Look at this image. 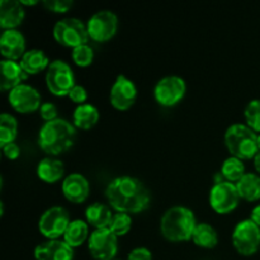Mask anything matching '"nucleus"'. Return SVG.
Returning <instances> with one entry per match:
<instances>
[{"label":"nucleus","instance_id":"0eeeda50","mask_svg":"<svg viewBox=\"0 0 260 260\" xmlns=\"http://www.w3.org/2000/svg\"><path fill=\"white\" fill-rule=\"evenodd\" d=\"M231 240L240 255H254L260 248V228L250 218L240 221L234 229Z\"/></svg>","mask_w":260,"mask_h":260},{"label":"nucleus","instance_id":"2eb2a0df","mask_svg":"<svg viewBox=\"0 0 260 260\" xmlns=\"http://www.w3.org/2000/svg\"><path fill=\"white\" fill-rule=\"evenodd\" d=\"M61 189L63 197L71 203H83L89 197L90 183L80 173H71L63 178Z\"/></svg>","mask_w":260,"mask_h":260},{"label":"nucleus","instance_id":"f704fd0d","mask_svg":"<svg viewBox=\"0 0 260 260\" xmlns=\"http://www.w3.org/2000/svg\"><path fill=\"white\" fill-rule=\"evenodd\" d=\"M127 260H152V253L147 248L139 246L129 251Z\"/></svg>","mask_w":260,"mask_h":260},{"label":"nucleus","instance_id":"aec40b11","mask_svg":"<svg viewBox=\"0 0 260 260\" xmlns=\"http://www.w3.org/2000/svg\"><path fill=\"white\" fill-rule=\"evenodd\" d=\"M114 213H112V207L102 202H94L89 205L85 210V218L89 226L98 229H108L113 220Z\"/></svg>","mask_w":260,"mask_h":260},{"label":"nucleus","instance_id":"cd10ccee","mask_svg":"<svg viewBox=\"0 0 260 260\" xmlns=\"http://www.w3.org/2000/svg\"><path fill=\"white\" fill-rule=\"evenodd\" d=\"M220 173L226 182L235 183L236 184L246 174L245 165H244L243 160L238 159L235 156H230L222 162Z\"/></svg>","mask_w":260,"mask_h":260},{"label":"nucleus","instance_id":"5701e85b","mask_svg":"<svg viewBox=\"0 0 260 260\" xmlns=\"http://www.w3.org/2000/svg\"><path fill=\"white\" fill-rule=\"evenodd\" d=\"M98 108L94 104L84 103L76 107L73 113V124L76 128L90 129L98 123L99 121Z\"/></svg>","mask_w":260,"mask_h":260},{"label":"nucleus","instance_id":"a19ab883","mask_svg":"<svg viewBox=\"0 0 260 260\" xmlns=\"http://www.w3.org/2000/svg\"><path fill=\"white\" fill-rule=\"evenodd\" d=\"M113 260H117V259H113Z\"/></svg>","mask_w":260,"mask_h":260},{"label":"nucleus","instance_id":"a878e982","mask_svg":"<svg viewBox=\"0 0 260 260\" xmlns=\"http://www.w3.org/2000/svg\"><path fill=\"white\" fill-rule=\"evenodd\" d=\"M193 243L203 249H212L218 244V234L210 223H198L192 236Z\"/></svg>","mask_w":260,"mask_h":260},{"label":"nucleus","instance_id":"e433bc0d","mask_svg":"<svg viewBox=\"0 0 260 260\" xmlns=\"http://www.w3.org/2000/svg\"><path fill=\"white\" fill-rule=\"evenodd\" d=\"M250 220H253L260 228V203L258 206H255V207L253 208V211H251Z\"/></svg>","mask_w":260,"mask_h":260},{"label":"nucleus","instance_id":"f8f14e48","mask_svg":"<svg viewBox=\"0 0 260 260\" xmlns=\"http://www.w3.org/2000/svg\"><path fill=\"white\" fill-rule=\"evenodd\" d=\"M90 255L95 260H113L118 251V236L111 229H98L88 240Z\"/></svg>","mask_w":260,"mask_h":260},{"label":"nucleus","instance_id":"ea45409f","mask_svg":"<svg viewBox=\"0 0 260 260\" xmlns=\"http://www.w3.org/2000/svg\"><path fill=\"white\" fill-rule=\"evenodd\" d=\"M258 149L260 151V134H258Z\"/></svg>","mask_w":260,"mask_h":260},{"label":"nucleus","instance_id":"c9c22d12","mask_svg":"<svg viewBox=\"0 0 260 260\" xmlns=\"http://www.w3.org/2000/svg\"><path fill=\"white\" fill-rule=\"evenodd\" d=\"M2 150H3V155L9 160H15L20 156V147L19 145L15 144V142L5 145L4 147H2Z\"/></svg>","mask_w":260,"mask_h":260},{"label":"nucleus","instance_id":"2f4dec72","mask_svg":"<svg viewBox=\"0 0 260 260\" xmlns=\"http://www.w3.org/2000/svg\"><path fill=\"white\" fill-rule=\"evenodd\" d=\"M43 7L53 13H66L73 8V0H45Z\"/></svg>","mask_w":260,"mask_h":260},{"label":"nucleus","instance_id":"4be33fe9","mask_svg":"<svg viewBox=\"0 0 260 260\" xmlns=\"http://www.w3.org/2000/svg\"><path fill=\"white\" fill-rule=\"evenodd\" d=\"M20 66L28 75H36L42 71L47 70L51 61L45 53V51L40 48H30L23 55L19 61Z\"/></svg>","mask_w":260,"mask_h":260},{"label":"nucleus","instance_id":"9d476101","mask_svg":"<svg viewBox=\"0 0 260 260\" xmlns=\"http://www.w3.org/2000/svg\"><path fill=\"white\" fill-rule=\"evenodd\" d=\"M118 17L108 9L94 13L86 22L89 37L95 42H107L116 36L118 30Z\"/></svg>","mask_w":260,"mask_h":260},{"label":"nucleus","instance_id":"4c0bfd02","mask_svg":"<svg viewBox=\"0 0 260 260\" xmlns=\"http://www.w3.org/2000/svg\"><path fill=\"white\" fill-rule=\"evenodd\" d=\"M254 167H255L256 173L260 175V151L256 154V156L254 157Z\"/></svg>","mask_w":260,"mask_h":260},{"label":"nucleus","instance_id":"39448f33","mask_svg":"<svg viewBox=\"0 0 260 260\" xmlns=\"http://www.w3.org/2000/svg\"><path fill=\"white\" fill-rule=\"evenodd\" d=\"M53 38L56 42L65 47L75 48L78 46L86 45L89 41V33L86 23L79 18L70 17L56 22L53 25Z\"/></svg>","mask_w":260,"mask_h":260},{"label":"nucleus","instance_id":"20e7f679","mask_svg":"<svg viewBox=\"0 0 260 260\" xmlns=\"http://www.w3.org/2000/svg\"><path fill=\"white\" fill-rule=\"evenodd\" d=\"M225 145L231 156L240 160L254 159L259 152L258 134L250 128L248 124L234 123L226 129Z\"/></svg>","mask_w":260,"mask_h":260},{"label":"nucleus","instance_id":"7ed1b4c3","mask_svg":"<svg viewBox=\"0 0 260 260\" xmlns=\"http://www.w3.org/2000/svg\"><path fill=\"white\" fill-rule=\"evenodd\" d=\"M194 212L185 206H173L165 211L160 220V233L173 243L192 240L197 228Z\"/></svg>","mask_w":260,"mask_h":260},{"label":"nucleus","instance_id":"423d86ee","mask_svg":"<svg viewBox=\"0 0 260 260\" xmlns=\"http://www.w3.org/2000/svg\"><path fill=\"white\" fill-rule=\"evenodd\" d=\"M45 79L47 89L56 96L69 95L71 89L76 85L73 69L63 60L51 61Z\"/></svg>","mask_w":260,"mask_h":260},{"label":"nucleus","instance_id":"6ab92c4d","mask_svg":"<svg viewBox=\"0 0 260 260\" xmlns=\"http://www.w3.org/2000/svg\"><path fill=\"white\" fill-rule=\"evenodd\" d=\"M0 74H2V80H0V86L3 91H10L12 89L24 84L28 79V74L23 70L20 63L18 61L7 60L3 58L0 62Z\"/></svg>","mask_w":260,"mask_h":260},{"label":"nucleus","instance_id":"4468645a","mask_svg":"<svg viewBox=\"0 0 260 260\" xmlns=\"http://www.w3.org/2000/svg\"><path fill=\"white\" fill-rule=\"evenodd\" d=\"M137 88L134 81L124 75L117 76L109 91V102L118 111H127L135 104Z\"/></svg>","mask_w":260,"mask_h":260},{"label":"nucleus","instance_id":"bb28decb","mask_svg":"<svg viewBox=\"0 0 260 260\" xmlns=\"http://www.w3.org/2000/svg\"><path fill=\"white\" fill-rule=\"evenodd\" d=\"M18 135V121L13 114L2 113L0 116V146L12 144L17 139Z\"/></svg>","mask_w":260,"mask_h":260},{"label":"nucleus","instance_id":"58836bf2","mask_svg":"<svg viewBox=\"0 0 260 260\" xmlns=\"http://www.w3.org/2000/svg\"><path fill=\"white\" fill-rule=\"evenodd\" d=\"M20 3H22L23 5H24V7H28V5H30V7H32V5H37L38 4V2L37 0H20Z\"/></svg>","mask_w":260,"mask_h":260},{"label":"nucleus","instance_id":"393cba45","mask_svg":"<svg viewBox=\"0 0 260 260\" xmlns=\"http://www.w3.org/2000/svg\"><path fill=\"white\" fill-rule=\"evenodd\" d=\"M236 188L241 200L255 202L260 200V175L256 173H246L238 183Z\"/></svg>","mask_w":260,"mask_h":260},{"label":"nucleus","instance_id":"6e6552de","mask_svg":"<svg viewBox=\"0 0 260 260\" xmlns=\"http://www.w3.org/2000/svg\"><path fill=\"white\" fill-rule=\"evenodd\" d=\"M70 222V215L65 207L52 206L41 215L38 230L47 240H55L63 236Z\"/></svg>","mask_w":260,"mask_h":260},{"label":"nucleus","instance_id":"c85d7f7f","mask_svg":"<svg viewBox=\"0 0 260 260\" xmlns=\"http://www.w3.org/2000/svg\"><path fill=\"white\" fill-rule=\"evenodd\" d=\"M244 117L246 124L256 134H260V99H253L246 104Z\"/></svg>","mask_w":260,"mask_h":260},{"label":"nucleus","instance_id":"412c9836","mask_svg":"<svg viewBox=\"0 0 260 260\" xmlns=\"http://www.w3.org/2000/svg\"><path fill=\"white\" fill-rule=\"evenodd\" d=\"M36 173H37V177L42 182L53 184V183L61 180V178H63V175H65V165L61 160L55 159L52 156L43 157L38 161Z\"/></svg>","mask_w":260,"mask_h":260},{"label":"nucleus","instance_id":"7c9ffc66","mask_svg":"<svg viewBox=\"0 0 260 260\" xmlns=\"http://www.w3.org/2000/svg\"><path fill=\"white\" fill-rule=\"evenodd\" d=\"M71 58H73L75 65L80 66V68H86V66L91 65V62H93L94 51L88 43L78 46V47L73 48V51H71Z\"/></svg>","mask_w":260,"mask_h":260},{"label":"nucleus","instance_id":"9b49d317","mask_svg":"<svg viewBox=\"0 0 260 260\" xmlns=\"http://www.w3.org/2000/svg\"><path fill=\"white\" fill-rule=\"evenodd\" d=\"M210 206L218 215H228L236 210L240 202V194L235 183L223 182L216 183L210 190Z\"/></svg>","mask_w":260,"mask_h":260},{"label":"nucleus","instance_id":"b1692460","mask_svg":"<svg viewBox=\"0 0 260 260\" xmlns=\"http://www.w3.org/2000/svg\"><path fill=\"white\" fill-rule=\"evenodd\" d=\"M89 225L86 221L76 218V220H71L69 223L68 229H66L65 234L62 236V240L66 241L71 248H78V246L83 245L86 240H89Z\"/></svg>","mask_w":260,"mask_h":260},{"label":"nucleus","instance_id":"72a5a7b5","mask_svg":"<svg viewBox=\"0 0 260 260\" xmlns=\"http://www.w3.org/2000/svg\"><path fill=\"white\" fill-rule=\"evenodd\" d=\"M68 96L71 99V102H74L75 104L80 106V104L86 103L88 91H86V89L84 88L83 85H78V84H76V85L71 89V91L69 93Z\"/></svg>","mask_w":260,"mask_h":260},{"label":"nucleus","instance_id":"dca6fc26","mask_svg":"<svg viewBox=\"0 0 260 260\" xmlns=\"http://www.w3.org/2000/svg\"><path fill=\"white\" fill-rule=\"evenodd\" d=\"M33 254L36 260H74V248L60 239L40 243Z\"/></svg>","mask_w":260,"mask_h":260},{"label":"nucleus","instance_id":"f3484780","mask_svg":"<svg viewBox=\"0 0 260 260\" xmlns=\"http://www.w3.org/2000/svg\"><path fill=\"white\" fill-rule=\"evenodd\" d=\"M25 37L20 30L8 29L3 30L0 36V52L7 60L17 61L23 57L25 50Z\"/></svg>","mask_w":260,"mask_h":260},{"label":"nucleus","instance_id":"c756f323","mask_svg":"<svg viewBox=\"0 0 260 260\" xmlns=\"http://www.w3.org/2000/svg\"><path fill=\"white\" fill-rule=\"evenodd\" d=\"M112 231L116 234L117 236H124L126 234L129 233L132 229V216L128 213H121L116 212L112 220L111 226H109Z\"/></svg>","mask_w":260,"mask_h":260},{"label":"nucleus","instance_id":"ddd939ff","mask_svg":"<svg viewBox=\"0 0 260 260\" xmlns=\"http://www.w3.org/2000/svg\"><path fill=\"white\" fill-rule=\"evenodd\" d=\"M8 101L15 111L23 114L40 111V107L42 106L40 91L25 83L12 89L8 94Z\"/></svg>","mask_w":260,"mask_h":260},{"label":"nucleus","instance_id":"a211bd4d","mask_svg":"<svg viewBox=\"0 0 260 260\" xmlns=\"http://www.w3.org/2000/svg\"><path fill=\"white\" fill-rule=\"evenodd\" d=\"M25 17V8L20 0L0 2V27L4 30L17 29Z\"/></svg>","mask_w":260,"mask_h":260},{"label":"nucleus","instance_id":"f257e3e1","mask_svg":"<svg viewBox=\"0 0 260 260\" xmlns=\"http://www.w3.org/2000/svg\"><path fill=\"white\" fill-rule=\"evenodd\" d=\"M108 205L116 212L140 213L146 210L151 202V196L146 185L139 178L121 175L108 183L106 188Z\"/></svg>","mask_w":260,"mask_h":260},{"label":"nucleus","instance_id":"473e14b6","mask_svg":"<svg viewBox=\"0 0 260 260\" xmlns=\"http://www.w3.org/2000/svg\"><path fill=\"white\" fill-rule=\"evenodd\" d=\"M40 116L41 118L43 119L45 122H51L53 119H57V107H56L55 103L52 102H45L42 103V106L40 107Z\"/></svg>","mask_w":260,"mask_h":260},{"label":"nucleus","instance_id":"1a4fd4ad","mask_svg":"<svg viewBox=\"0 0 260 260\" xmlns=\"http://www.w3.org/2000/svg\"><path fill=\"white\" fill-rule=\"evenodd\" d=\"M187 84L179 75H167L160 79L154 88L155 101L162 107H173L185 95Z\"/></svg>","mask_w":260,"mask_h":260},{"label":"nucleus","instance_id":"f03ea898","mask_svg":"<svg viewBox=\"0 0 260 260\" xmlns=\"http://www.w3.org/2000/svg\"><path fill=\"white\" fill-rule=\"evenodd\" d=\"M76 141V127L68 119L57 118L45 122L38 131V146L51 156L69 151Z\"/></svg>","mask_w":260,"mask_h":260}]
</instances>
